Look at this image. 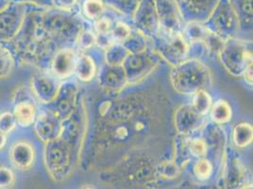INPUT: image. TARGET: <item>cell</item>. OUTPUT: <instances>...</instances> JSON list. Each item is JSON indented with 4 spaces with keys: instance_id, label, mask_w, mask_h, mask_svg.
Instances as JSON below:
<instances>
[{
    "instance_id": "cell-35",
    "label": "cell",
    "mask_w": 253,
    "mask_h": 189,
    "mask_svg": "<svg viewBox=\"0 0 253 189\" xmlns=\"http://www.w3.org/2000/svg\"><path fill=\"white\" fill-rule=\"evenodd\" d=\"M179 167L174 160H166L156 166V174L161 178L173 180L179 175Z\"/></svg>"
},
{
    "instance_id": "cell-10",
    "label": "cell",
    "mask_w": 253,
    "mask_h": 189,
    "mask_svg": "<svg viewBox=\"0 0 253 189\" xmlns=\"http://www.w3.org/2000/svg\"><path fill=\"white\" fill-rule=\"evenodd\" d=\"M134 27L138 32L148 39H154L161 32L155 0H140L132 15Z\"/></svg>"
},
{
    "instance_id": "cell-20",
    "label": "cell",
    "mask_w": 253,
    "mask_h": 189,
    "mask_svg": "<svg viewBox=\"0 0 253 189\" xmlns=\"http://www.w3.org/2000/svg\"><path fill=\"white\" fill-rule=\"evenodd\" d=\"M183 20L203 23L210 15L218 0H176Z\"/></svg>"
},
{
    "instance_id": "cell-33",
    "label": "cell",
    "mask_w": 253,
    "mask_h": 189,
    "mask_svg": "<svg viewBox=\"0 0 253 189\" xmlns=\"http://www.w3.org/2000/svg\"><path fill=\"white\" fill-rule=\"evenodd\" d=\"M193 173L201 182L209 181L213 174V165L207 158H199L193 166Z\"/></svg>"
},
{
    "instance_id": "cell-29",
    "label": "cell",
    "mask_w": 253,
    "mask_h": 189,
    "mask_svg": "<svg viewBox=\"0 0 253 189\" xmlns=\"http://www.w3.org/2000/svg\"><path fill=\"white\" fill-rule=\"evenodd\" d=\"M14 66L15 57L13 53L4 43H0V80L9 78Z\"/></svg>"
},
{
    "instance_id": "cell-7",
    "label": "cell",
    "mask_w": 253,
    "mask_h": 189,
    "mask_svg": "<svg viewBox=\"0 0 253 189\" xmlns=\"http://www.w3.org/2000/svg\"><path fill=\"white\" fill-rule=\"evenodd\" d=\"M153 40L154 49L172 67L189 57V44L181 32L167 34L160 32Z\"/></svg>"
},
{
    "instance_id": "cell-8",
    "label": "cell",
    "mask_w": 253,
    "mask_h": 189,
    "mask_svg": "<svg viewBox=\"0 0 253 189\" xmlns=\"http://www.w3.org/2000/svg\"><path fill=\"white\" fill-rule=\"evenodd\" d=\"M13 105V116L17 122V125L28 128L32 126L37 116V108L33 101L31 90L25 85L16 87L11 96Z\"/></svg>"
},
{
    "instance_id": "cell-36",
    "label": "cell",
    "mask_w": 253,
    "mask_h": 189,
    "mask_svg": "<svg viewBox=\"0 0 253 189\" xmlns=\"http://www.w3.org/2000/svg\"><path fill=\"white\" fill-rule=\"evenodd\" d=\"M187 147L190 156L198 159L205 157L209 149L204 137H195L192 139H188Z\"/></svg>"
},
{
    "instance_id": "cell-21",
    "label": "cell",
    "mask_w": 253,
    "mask_h": 189,
    "mask_svg": "<svg viewBox=\"0 0 253 189\" xmlns=\"http://www.w3.org/2000/svg\"><path fill=\"white\" fill-rule=\"evenodd\" d=\"M99 85L107 91L117 92L127 85L126 73L122 65L110 66L104 64L97 72Z\"/></svg>"
},
{
    "instance_id": "cell-23",
    "label": "cell",
    "mask_w": 253,
    "mask_h": 189,
    "mask_svg": "<svg viewBox=\"0 0 253 189\" xmlns=\"http://www.w3.org/2000/svg\"><path fill=\"white\" fill-rule=\"evenodd\" d=\"M209 114L213 124L218 126L228 124L232 118V106L225 99H218L212 102Z\"/></svg>"
},
{
    "instance_id": "cell-47",
    "label": "cell",
    "mask_w": 253,
    "mask_h": 189,
    "mask_svg": "<svg viewBox=\"0 0 253 189\" xmlns=\"http://www.w3.org/2000/svg\"><path fill=\"white\" fill-rule=\"evenodd\" d=\"M241 189H253V184L252 183H247L246 185H244Z\"/></svg>"
},
{
    "instance_id": "cell-43",
    "label": "cell",
    "mask_w": 253,
    "mask_h": 189,
    "mask_svg": "<svg viewBox=\"0 0 253 189\" xmlns=\"http://www.w3.org/2000/svg\"><path fill=\"white\" fill-rule=\"evenodd\" d=\"M13 2L22 3L25 5H32L41 8H50L53 7L52 0H13Z\"/></svg>"
},
{
    "instance_id": "cell-48",
    "label": "cell",
    "mask_w": 253,
    "mask_h": 189,
    "mask_svg": "<svg viewBox=\"0 0 253 189\" xmlns=\"http://www.w3.org/2000/svg\"><path fill=\"white\" fill-rule=\"evenodd\" d=\"M82 189H95L94 187H92V186H90V185H86V186H84Z\"/></svg>"
},
{
    "instance_id": "cell-14",
    "label": "cell",
    "mask_w": 253,
    "mask_h": 189,
    "mask_svg": "<svg viewBox=\"0 0 253 189\" xmlns=\"http://www.w3.org/2000/svg\"><path fill=\"white\" fill-rule=\"evenodd\" d=\"M224 166L222 178L225 189H241L247 184L246 168L232 147H226L224 152Z\"/></svg>"
},
{
    "instance_id": "cell-45",
    "label": "cell",
    "mask_w": 253,
    "mask_h": 189,
    "mask_svg": "<svg viewBox=\"0 0 253 189\" xmlns=\"http://www.w3.org/2000/svg\"><path fill=\"white\" fill-rule=\"evenodd\" d=\"M13 0H0V11H4L6 8H8Z\"/></svg>"
},
{
    "instance_id": "cell-42",
    "label": "cell",
    "mask_w": 253,
    "mask_h": 189,
    "mask_svg": "<svg viewBox=\"0 0 253 189\" xmlns=\"http://www.w3.org/2000/svg\"><path fill=\"white\" fill-rule=\"evenodd\" d=\"M79 0H52L54 8L65 11H74Z\"/></svg>"
},
{
    "instance_id": "cell-26",
    "label": "cell",
    "mask_w": 253,
    "mask_h": 189,
    "mask_svg": "<svg viewBox=\"0 0 253 189\" xmlns=\"http://www.w3.org/2000/svg\"><path fill=\"white\" fill-rule=\"evenodd\" d=\"M237 14L240 29L253 26V0H231Z\"/></svg>"
},
{
    "instance_id": "cell-25",
    "label": "cell",
    "mask_w": 253,
    "mask_h": 189,
    "mask_svg": "<svg viewBox=\"0 0 253 189\" xmlns=\"http://www.w3.org/2000/svg\"><path fill=\"white\" fill-rule=\"evenodd\" d=\"M209 30L200 22H187L184 24L181 34L188 44L202 43L206 39Z\"/></svg>"
},
{
    "instance_id": "cell-13",
    "label": "cell",
    "mask_w": 253,
    "mask_h": 189,
    "mask_svg": "<svg viewBox=\"0 0 253 189\" xmlns=\"http://www.w3.org/2000/svg\"><path fill=\"white\" fill-rule=\"evenodd\" d=\"M161 32L167 34L179 33L185 24L176 0H155Z\"/></svg>"
},
{
    "instance_id": "cell-15",
    "label": "cell",
    "mask_w": 253,
    "mask_h": 189,
    "mask_svg": "<svg viewBox=\"0 0 253 189\" xmlns=\"http://www.w3.org/2000/svg\"><path fill=\"white\" fill-rule=\"evenodd\" d=\"M79 89L73 82H65L61 84L55 99L48 105L50 110L62 120H65L74 113L78 106Z\"/></svg>"
},
{
    "instance_id": "cell-46",
    "label": "cell",
    "mask_w": 253,
    "mask_h": 189,
    "mask_svg": "<svg viewBox=\"0 0 253 189\" xmlns=\"http://www.w3.org/2000/svg\"><path fill=\"white\" fill-rule=\"evenodd\" d=\"M7 144V135L0 132V150L3 149Z\"/></svg>"
},
{
    "instance_id": "cell-38",
    "label": "cell",
    "mask_w": 253,
    "mask_h": 189,
    "mask_svg": "<svg viewBox=\"0 0 253 189\" xmlns=\"http://www.w3.org/2000/svg\"><path fill=\"white\" fill-rule=\"evenodd\" d=\"M131 28L129 25H127L126 22L117 20L114 22L112 31H111V36L114 40V42L122 43L126 40L131 33Z\"/></svg>"
},
{
    "instance_id": "cell-12",
    "label": "cell",
    "mask_w": 253,
    "mask_h": 189,
    "mask_svg": "<svg viewBox=\"0 0 253 189\" xmlns=\"http://www.w3.org/2000/svg\"><path fill=\"white\" fill-rule=\"evenodd\" d=\"M28 10V5L12 2L0 11V43L11 42L20 31Z\"/></svg>"
},
{
    "instance_id": "cell-11",
    "label": "cell",
    "mask_w": 253,
    "mask_h": 189,
    "mask_svg": "<svg viewBox=\"0 0 253 189\" xmlns=\"http://www.w3.org/2000/svg\"><path fill=\"white\" fill-rule=\"evenodd\" d=\"M61 84V81L49 70H39L31 78L30 90L40 103L48 106L55 99Z\"/></svg>"
},
{
    "instance_id": "cell-34",
    "label": "cell",
    "mask_w": 253,
    "mask_h": 189,
    "mask_svg": "<svg viewBox=\"0 0 253 189\" xmlns=\"http://www.w3.org/2000/svg\"><path fill=\"white\" fill-rule=\"evenodd\" d=\"M105 5L122 14L131 16L137 9L140 0H103Z\"/></svg>"
},
{
    "instance_id": "cell-18",
    "label": "cell",
    "mask_w": 253,
    "mask_h": 189,
    "mask_svg": "<svg viewBox=\"0 0 253 189\" xmlns=\"http://www.w3.org/2000/svg\"><path fill=\"white\" fill-rule=\"evenodd\" d=\"M174 125L181 137H188L206 125L205 116L198 114L191 105H181L174 114Z\"/></svg>"
},
{
    "instance_id": "cell-39",
    "label": "cell",
    "mask_w": 253,
    "mask_h": 189,
    "mask_svg": "<svg viewBox=\"0 0 253 189\" xmlns=\"http://www.w3.org/2000/svg\"><path fill=\"white\" fill-rule=\"evenodd\" d=\"M75 45L77 48H79L82 51L91 49L96 45V36L95 32L91 30L84 29L79 35Z\"/></svg>"
},
{
    "instance_id": "cell-41",
    "label": "cell",
    "mask_w": 253,
    "mask_h": 189,
    "mask_svg": "<svg viewBox=\"0 0 253 189\" xmlns=\"http://www.w3.org/2000/svg\"><path fill=\"white\" fill-rule=\"evenodd\" d=\"M17 126V122L12 113L5 112L0 115V132L8 135L15 130Z\"/></svg>"
},
{
    "instance_id": "cell-28",
    "label": "cell",
    "mask_w": 253,
    "mask_h": 189,
    "mask_svg": "<svg viewBox=\"0 0 253 189\" xmlns=\"http://www.w3.org/2000/svg\"><path fill=\"white\" fill-rule=\"evenodd\" d=\"M212 102V97L208 91L206 89H201L192 94V101L190 105L198 114L206 116L211 110Z\"/></svg>"
},
{
    "instance_id": "cell-22",
    "label": "cell",
    "mask_w": 253,
    "mask_h": 189,
    "mask_svg": "<svg viewBox=\"0 0 253 189\" xmlns=\"http://www.w3.org/2000/svg\"><path fill=\"white\" fill-rule=\"evenodd\" d=\"M74 74L81 82H91L97 74V67L94 58L85 52L78 54Z\"/></svg>"
},
{
    "instance_id": "cell-40",
    "label": "cell",
    "mask_w": 253,
    "mask_h": 189,
    "mask_svg": "<svg viewBox=\"0 0 253 189\" xmlns=\"http://www.w3.org/2000/svg\"><path fill=\"white\" fill-rule=\"evenodd\" d=\"M114 20L106 16L105 14L99 18L98 20L93 22L94 23V31L95 35H106V34H111V31L114 25Z\"/></svg>"
},
{
    "instance_id": "cell-4",
    "label": "cell",
    "mask_w": 253,
    "mask_h": 189,
    "mask_svg": "<svg viewBox=\"0 0 253 189\" xmlns=\"http://www.w3.org/2000/svg\"><path fill=\"white\" fill-rule=\"evenodd\" d=\"M170 83L178 94L192 95L201 89L211 87V70L200 59L187 58L173 66L169 74Z\"/></svg>"
},
{
    "instance_id": "cell-37",
    "label": "cell",
    "mask_w": 253,
    "mask_h": 189,
    "mask_svg": "<svg viewBox=\"0 0 253 189\" xmlns=\"http://www.w3.org/2000/svg\"><path fill=\"white\" fill-rule=\"evenodd\" d=\"M16 172L10 166L0 165V189H11L16 184Z\"/></svg>"
},
{
    "instance_id": "cell-32",
    "label": "cell",
    "mask_w": 253,
    "mask_h": 189,
    "mask_svg": "<svg viewBox=\"0 0 253 189\" xmlns=\"http://www.w3.org/2000/svg\"><path fill=\"white\" fill-rule=\"evenodd\" d=\"M122 45L129 54H137L148 50V38L140 32H131Z\"/></svg>"
},
{
    "instance_id": "cell-1",
    "label": "cell",
    "mask_w": 253,
    "mask_h": 189,
    "mask_svg": "<svg viewBox=\"0 0 253 189\" xmlns=\"http://www.w3.org/2000/svg\"><path fill=\"white\" fill-rule=\"evenodd\" d=\"M146 92L126 95L112 103L95 127L92 149L102 153L127 151L141 147L161 128L160 104Z\"/></svg>"
},
{
    "instance_id": "cell-19",
    "label": "cell",
    "mask_w": 253,
    "mask_h": 189,
    "mask_svg": "<svg viewBox=\"0 0 253 189\" xmlns=\"http://www.w3.org/2000/svg\"><path fill=\"white\" fill-rule=\"evenodd\" d=\"M78 53L70 47H60L53 55L49 71L60 81L69 79L75 72Z\"/></svg>"
},
{
    "instance_id": "cell-30",
    "label": "cell",
    "mask_w": 253,
    "mask_h": 189,
    "mask_svg": "<svg viewBox=\"0 0 253 189\" xmlns=\"http://www.w3.org/2000/svg\"><path fill=\"white\" fill-rule=\"evenodd\" d=\"M82 11L84 18L95 22L105 14V3L103 0H84Z\"/></svg>"
},
{
    "instance_id": "cell-31",
    "label": "cell",
    "mask_w": 253,
    "mask_h": 189,
    "mask_svg": "<svg viewBox=\"0 0 253 189\" xmlns=\"http://www.w3.org/2000/svg\"><path fill=\"white\" fill-rule=\"evenodd\" d=\"M128 54L121 43H114L105 49L106 64L110 66L122 65Z\"/></svg>"
},
{
    "instance_id": "cell-9",
    "label": "cell",
    "mask_w": 253,
    "mask_h": 189,
    "mask_svg": "<svg viewBox=\"0 0 253 189\" xmlns=\"http://www.w3.org/2000/svg\"><path fill=\"white\" fill-rule=\"evenodd\" d=\"M158 65V60L151 53L128 54L122 64L126 73L127 84H135L145 80Z\"/></svg>"
},
{
    "instance_id": "cell-17",
    "label": "cell",
    "mask_w": 253,
    "mask_h": 189,
    "mask_svg": "<svg viewBox=\"0 0 253 189\" xmlns=\"http://www.w3.org/2000/svg\"><path fill=\"white\" fill-rule=\"evenodd\" d=\"M35 135L43 144L51 142L60 136L63 120L50 110H42L37 114L33 123Z\"/></svg>"
},
{
    "instance_id": "cell-24",
    "label": "cell",
    "mask_w": 253,
    "mask_h": 189,
    "mask_svg": "<svg viewBox=\"0 0 253 189\" xmlns=\"http://www.w3.org/2000/svg\"><path fill=\"white\" fill-rule=\"evenodd\" d=\"M205 127V126H204ZM205 137L204 139L207 142L208 147L214 149V151H221L224 154L226 149L227 138L224 132L215 124H208L207 128L205 127Z\"/></svg>"
},
{
    "instance_id": "cell-2",
    "label": "cell",
    "mask_w": 253,
    "mask_h": 189,
    "mask_svg": "<svg viewBox=\"0 0 253 189\" xmlns=\"http://www.w3.org/2000/svg\"><path fill=\"white\" fill-rule=\"evenodd\" d=\"M81 150L63 137L44 144L42 161L46 172L56 183H62L70 177L78 161Z\"/></svg>"
},
{
    "instance_id": "cell-3",
    "label": "cell",
    "mask_w": 253,
    "mask_h": 189,
    "mask_svg": "<svg viewBox=\"0 0 253 189\" xmlns=\"http://www.w3.org/2000/svg\"><path fill=\"white\" fill-rule=\"evenodd\" d=\"M41 24L46 36L56 43L70 47L75 45L81 32L84 30V23L74 11L58 10L54 7L45 8L42 12Z\"/></svg>"
},
{
    "instance_id": "cell-16",
    "label": "cell",
    "mask_w": 253,
    "mask_h": 189,
    "mask_svg": "<svg viewBox=\"0 0 253 189\" xmlns=\"http://www.w3.org/2000/svg\"><path fill=\"white\" fill-rule=\"evenodd\" d=\"M11 168L18 171L31 170L36 162V150L32 142L26 139L15 141L9 149Z\"/></svg>"
},
{
    "instance_id": "cell-27",
    "label": "cell",
    "mask_w": 253,
    "mask_h": 189,
    "mask_svg": "<svg viewBox=\"0 0 253 189\" xmlns=\"http://www.w3.org/2000/svg\"><path fill=\"white\" fill-rule=\"evenodd\" d=\"M253 126L250 123L242 122L232 130V140L234 146L239 148L248 147L253 143Z\"/></svg>"
},
{
    "instance_id": "cell-6",
    "label": "cell",
    "mask_w": 253,
    "mask_h": 189,
    "mask_svg": "<svg viewBox=\"0 0 253 189\" xmlns=\"http://www.w3.org/2000/svg\"><path fill=\"white\" fill-rule=\"evenodd\" d=\"M218 57L227 72L242 77L245 70L253 64V45L237 38L229 39L225 41Z\"/></svg>"
},
{
    "instance_id": "cell-44",
    "label": "cell",
    "mask_w": 253,
    "mask_h": 189,
    "mask_svg": "<svg viewBox=\"0 0 253 189\" xmlns=\"http://www.w3.org/2000/svg\"><path fill=\"white\" fill-rule=\"evenodd\" d=\"M242 78L245 81V83L248 84L249 86H253V64L250 65L245 72L243 73Z\"/></svg>"
},
{
    "instance_id": "cell-5",
    "label": "cell",
    "mask_w": 253,
    "mask_h": 189,
    "mask_svg": "<svg viewBox=\"0 0 253 189\" xmlns=\"http://www.w3.org/2000/svg\"><path fill=\"white\" fill-rule=\"evenodd\" d=\"M202 24L224 41L235 38L240 30L239 20L231 0H218Z\"/></svg>"
}]
</instances>
